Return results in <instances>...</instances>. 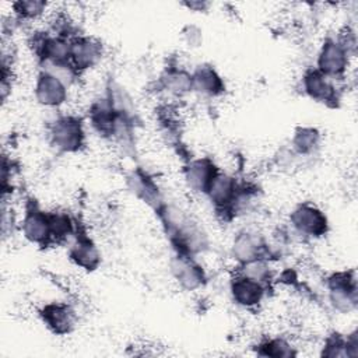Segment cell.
Segmentation results:
<instances>
[{
    "label": "cell",
    "mask_w": 358,
    "mask_h": 358,
    "mask_svg": "<svg viewBox=\"0 0 358 358\" xmlns=\"http://www.w3.org/2000/svg\"><path fill=\"white\" fill-rule=\"evenodd\" d=\"M267 250H268V245L266 243L264 238L257 232H252V231L238 232L231 246V253L239 264L250 262L253 259H259V257L267 259L266 257Z\"/></svg>",
    "instance_id": "cell-9"
},
{
    "label": "cell",
    "mask_w": 358,
    "mask_h": 358,
    "mask_svg": "<svg viewBox=\"0 0 358 358\" xmlns=\"http://www.w3.org/2000/svg\"><path fill=\"white\" fill-rule=\"evenodd\" d=\"M50 144L63 152L78 151L85 141L83 123L77 116L63 115L59 116L49 130Z\"/></svg>",
    "instance_id": "cell-1"
},
{
    "label": "cell",
    "mask_w": 358,
    "mask_h": 358,
    "mask_svg": "<svg viewBox=\"0 0 358 358\" xmlns=\"http://www.w3.org/2000/svg\"><path fill=\"white\" fill-rule=\"evenodd\" d=\"M302 90L313 101L322 103H336L338 101L337 90L331 78L316 69L305 71L302 77Z\"/></svg>",
    "instance_id": "cell-12"
},
{
    "label": "cell",
    "mask_w": 358,
    "mask_h": 358,
    "mask_svg": "<svg viewBox=\"0 0 358 358\" xmlns=\"http://www.w3.org/2000/svg\"><path fill=\"white\" fill-rule=\"evenodd\" d=\"M21 228L24 236L29 242L41 246H48L49 243H52L49 213L41 210L32 201H29L25 208Z\"/></svg>",
    "instance_id": "cell-5"
},
{
    "label": "cell",
    "mask_w": 358,
    "mask_h": 358,
    "mask_svg": "<svg viewBox=\"0 0 358 358\" xmlns=\"http://www.w3.org/2000/svg\"><path fill=\"white\" fill-rule=\"evenodd\" d=\"M52 242H63L74 234L73 220L67 213L52 211L49 213Z\"/></svg>",
    "instance_id": "cell-22"
},
{
    "label": "cell",
    "mask_w": 358,
    "mask_h": 358,
    "mask_svg": "<svg viewBox=\"0 0 358 358\" xmlns=\"http://www.w3.org/2000/svg\"><path fill=\"white\" fill-rule=\"evenodd\" d=\"M218 172L220 169L210 158H197L185 166V180L193 192L206 193L211 180Z\"/></svg>",
    "instance_id": "cell-14"
},
{
    "label": "cell",
    "mask_w": 358,
    "mask_h": 358,
    "mask_svg": "<svg viewBox=\"0 0 358 358\" xmlns=\"http://www.w3.org/2000/svg\"><path fill=\"white\" fill-rule=\"evenodd\" d=\"M193 91L203 96L214 98L225 91V84L221 76L213 66H199L193 73Z\"/></svg>",
    "instance_id": "cell-16"
},
{
    "label": "cell",
    "mask_w": 358,
    "mask_h": 358,
    "mask_svg": "<svg viewBox=\"0 0 358 358\" xmlns=\"http://www.w3.org/2000/svg\"><path fill=\"white\" fill-rule=\"evenodd\" d=\"M322 357L338 358V357H357L358 355V340L357 333L343 337L340 334L329 336L322 347Z\"/></svg>",
    "instance_id": "cell-17"
},
{
    "label": "cell",
    "mask_w": 358,
    "mask_h": 358,
    "mask_svg": "<svg viewBox=\"0 0 358 358\" xmlns=\"http://www.w3.org/2000/svg\"><path fill=\"white\" fill-rule=\"evenodd\" d=\"M35 98L36 101L48 108L62 106L69 96L67 85L55 77L53 74L41 70L35 80Z\"/></svg>",
    "instance_id": "cell-6"
},
{
    "label": "cell",
    "mask_w": 358,
    "mask_h": 358,
    "mask_svg": "<svg viewBox=\"0 0 358 358\" xmlns=\"http://www.w3.org/2000/svg\"><path fill=\"white\" fill-rule=\"evenodd\" d=\"M69 256L76 266L87 271L95 270L101 263V253L96 245L83 234L76 235V239L70 248Z\"/></svg>",
    "instance_id": "cell-15"
},
{
    "label": "cell",
    "mask_w": 358,
    "mask_h": 358,
    "mask_svg": "<svg viewBox=\"0 0 358 358\" xmlns=\"http://www.w3.org/2000/svg\"><path fill=\"white\" fill-rule=\"evenodd\" d=\"M256 354L262 357H273V358H284V357H295L296 350L289 344L285 338H266L262 340L256 345Z\"/></svg>",
    "instance_id": "cell-19"
},
{
    "label": "cell",
    "mask_w": 358,
    "mask_h": 358,
    "mask_svg": "<svg viewBox=\"0 0 358 358\" xmlns=\"http://www.w3.org/2000/svg\"><path fill=\"white\" fill-rule=\"evenodd\" d=\"M229 292L234 302L245 309L257 308L266 296V287L236 273L229 282Z\"/></svg>",
    "instance_id": "cell-8"
},
{
    "label": "cell",
    "mask_w": 358,
    "mask_h": 358,
    "mask_svg": "<svg viewBox=\"0 0 358 358\" xmlns=\"http://www.w3.org/2000/svg\"><path fill=\"white\" fill-rule=\"evenodd\" d=\"M102 45L95 38L76 36L71 39L70 63L80 73L94 67L102 57Z\"/></svg>",
    "instance_id": "cell-11"
},
{
    "label": "cell",
    "mask_w": 358,
    "mask_h": 358,
    "mask_svg": "<svg viewBox=\"0 0 358 358\" xmlns=\"http://www.w3.org/2000/svg\"><path fill=\"white\" fill-rule=\"evenodd\" d=\"M171 271L179 285L187 291L200 288L206 280L203 267L189 255L175 256L171 262Z\"/></svg>",
    "instance_id": "cell-13"
},
{
    "label": "cell",
    "mask_w": 358,
    "mask_h": 358,
    "mask_svg": "<svg viewBox=\"0 0 358 358\" xmlns=\"http://www.w3.org/2000/svg\"><path fill=\"white\" fill-rule=\"evenodd\" d=\"M39 316L45 326L55 334H69L76 326V312L67 303L50 302L42 306Z\"/></svg>",
    "instance_id": "cell-10"
},
{
    "label": "cell",
    "mask_w": 358,
    "mask_h": 358,
    "mask_svg": "<svg viewBox=\"0 0 358 358\" xmlns=\"http://www.w3.org/2000/svg\"><path fill=\"white\" fill-rule=\"evenodd\" d=\"M289 222L295 232L306 238H322L329 229L326 214L312 203L296 206L289 215Z\"/></svg>",
    "instance_id": "cell-4"
},
{
    "label": "cell",
    "mask_w": 358,
    "mask_h": 358,
    "mask_svg": "<svg viewBox=\"0 0 358 358\" xmlns=\"http://www.w3.org/2000/svg\"><path fill=\"white\" fill-rule=\"evenodd\" d=\"M241 186H238L234 176L218 172L211 180L206 194L217 210L234 211V204L238 197Z\"/></svg>",
    "instance_id": "cell-7"
},
{
    "label": "cell",
    "mask_w": 358,
    "mask_h": 358,
    "mask_svg": "<svg viewBox=\"0 0 358 358\" xmlns=\"http://www.w3.org/2000/svg\"><path fill=\"white\" fill-rule=\"evenodd\" d=\"M329 299L333 308L341 313L351 312L357 306L355 271H337L327 278Z\"/></svg>",
    "instance_id": "cell-3"
},
{
    "label": "cell",
    "mask_w": 358,
    "mask_h": 358,
    "mask_svg": "<svg viewBox=\"0 0 358 358\" xmlns=\"http://www.w3.org/2000/svg\"><path fill=\"white\" fill-rule=\"evenodd\" d=\"M15 14L20 18L24 20H35L39 15H42L48 7L46 1L39 0H25V1H17L13 4Z\"/></svg>",
    "instance_id": "cell-23"
},
{
    "label": "cell",
    "mask_w": 358,
    "mask_h": 358,
    "mask_svg": "<svg viewBox=\"0 0 358 358\" xmlns=\"http://www.w3.org/2000/svg\"><path fill=\"white\" fill-rule=\"evenodd\" d=\"M162 84L166 91L175 95H183L193 91L192 73L183 69H168L162 76Z\"/></svg>",
    "instance_id": "cell-18"
},
{
    "label": "cell",
    "mask_w": 358,
    "mask_h": 358,
    "mask_svg": "<svg viewBox=\"0 0 358 358\" xmlns=\"http://www.w3.org/2000/svg\"><path fill=\"white\" fill-rule=\"evenodd\" d=\"M238 273L264 287H267L271 280V270H270L268 262L267 259H263V257L253 259L250 262L239 264Z\"/></svg>",
    "instance_id": "cell-21"
},
{
    "label": "cell",
    "mask_w": 358,
    "mask_h": 358,
    "mask_svg": "<svg viewBox=\"0 0 358 358\" xmlns=\"http://www.w3.org/2000/svg\"><path fill=\"white\" fill-rule=\"evenodd\" d=\"M350 63V52L347 48L334 38H326L319 49L316 70L322 74L327 76L331 80L343 78L347 73V67Z\"/></svg>",
    "instance_id": "cell-2"
},
{
    "label": "cell",
    "mask_w": 358,
    "mask_h": 358,
    "mask_svg": "<svg viewBox=\"0 0 358 358\" xmlns=\"http://www.w3.org/2000/svg\"><path fill=\"white\" fill-rule=\"evenodd\" d=\"M320 143V134L313 127H298L292 137V148L299 155L312 154Z\"/></svg>",
    "instance_id": "cell-20"
}]
</instances>
